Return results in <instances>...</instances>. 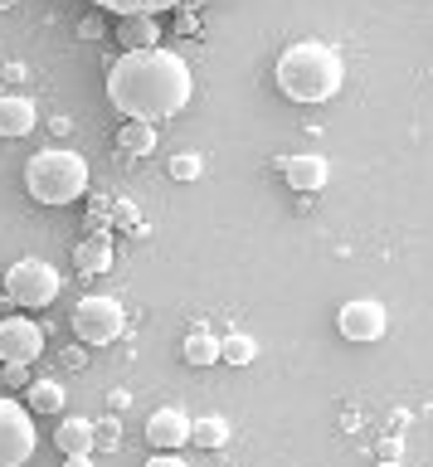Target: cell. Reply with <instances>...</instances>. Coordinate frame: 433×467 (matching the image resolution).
<instances>
[{"mask_svg": "<svg viewBox=\"0 0 433 467\" xmlns=\"http://www.w3.org/2000/svg\"><path fill=\"white\" fill-rule=\"evenodd\" d=\"M195 93L191 64L176 49H127L108 68V98L122 117L156 122V117H176Z\"/></svg>", "mask_w": 433, "mask_h": 467, "instance_id": "6da1fadb", "label": "cell"}, {"mask_svg": "<svg viewBox=\"0 0 433 467\" xmlns=\"http://www.w3.org/2000/svg\"><path fill=\"white\" fill-rule=\"evenodd\" d=\"M273 78H278V93L287 102H326L341 93L345 83V58L322 39H302V44H287L273 64Z\"/></svg>", "mask_w": 433, "mask_h": 467, "instance_id": "7a4b0ae2", "label": "cell"}, {"mask_svg": "<svg viewBox=\"0 0 433 467\" xmlns=\"http://www.w3.org/2000/svg\"><path fill=\"white\" fill-rule=\"evenodd\" d=\"M25 190L35 204H74L88 195V161L68 146H49L25 161Z\"/></svg>", "mask_w": 433, "mask_h": 467, "instance_id": "3957f363", "label": "cell"}, {"mask_svg": "<svg viewBox=\"0 0 433 467\" xmlns=\"http://www.w3.org/2000/svg\"><path fill=\"white\" fill-rule=\"evenodd\" d=\"M64 292V277L54 263L45 258H20L15 268L5 273V297L15 306H30V312H39V306H49L54 297Z\"/></svg>", "mask_w": 433, "mask_h": 467, "instance_id": "277c9868", "label": "cell"}, {"mask_svg": "<svg viewBox=\"0 0 433 467\" xmlns=\"http://www.w3.org/2000/svg\"><path fill=\"white\" fill-rule=\"evenodd\" d=\"M122 331H127V312H122L118 297H108V292H88V297H78V306H74V336L83 346H112Z\"/></svg>", "mask_w": 433, "mask_h": 467, "instance_id": "5b68a950", "label": "cell"}, {"mask_svg": "<svg viewBox=\"0 0 433 467\" xmlns=\"http://www.w3.org/2000/svg\"><path fill=\"white\" fill-rule=\"evenodd\" d=\"M39 448L35 414L15 400H0V467H25Z\"/></svg>", "mask_w": 433, "mask_h": 467, "instance_id": "8992f818", "label": "cell"}, {"mask_svg": "<svg viewBox=\"0 0 433 467\" xmlns=\"http://www.w3.org/2000/svg\"><path fill=\"white\" fill-rule=\"evenodd\" d=\"M336 331L345 336V341H360V346L380 341V336L389 331V306L375 302V297H351V302H341Z\"/></svg>", "mask_w": 433, "mask_h": 467, "instance_id": "52a82bcc", "label": "cell"}, {"mask_svg": "<svg viewBox=\"0 0 433 467\" xmlns=\"http://www.w3.org/2000/svg\"><path fill=\"white\" fill-rule=\"evenodd\" d=\"M45 350V327L30 317H5L0 321V365H30Z\"/></svg>", "mask_w": 433, "mask_h": 467, "instance_id": "ba28073f", "label": "cell"}, {"mask_svg": "<svg viewBox=\"0 0 433 467\" xmlns=\"http://www.w3.org/2000/svg\"><path fill=\"white\" fill-rule=\"evenodd\" d=\"M147 443L156 452H176L191 443V414L185 409H156V414L147 419Z\"/></svg>", "mask_w": 433, "mask_h": 467, "instance_id": "9c48e42d", "label": "cell"}, {"mask_svg": "<svg viewBox=\"0 0 433 467\" xmlns=\"http://www.w3.org/2000/svg\"><path fill=\"white\" fill-rule=\"evenodd\" d=\"M331 175V161L322 151H302V156H287L283 161V181L297 190V195H316Z\"/></svg>", "mask_w": 433, "mask_h": 467, "instance_id": "30bf717a", "label": "cell"}, {"mask_svg": "<svg viewBox=\"0 0 433 467\" xmlns=\"http://www.w3.org/2000/svg\"><path fill=\"white\" fill-rule=\"evenodd\" d=\"M35 127H39L35 98H25V93H5V98H0V137H30Z\"/></svg>", "mask_w": 433, "mask_h": 467, "instance_id": "8fae6325", "label": "cell"}, {"mask_svg": "<svg viewBox=\"0 0 433 467\" xmlns=\"http://www.w3.org/2000/svg\"><path fill=\"white\" fill-rule=\"evenodd\" d=\"M74 268H78L83 277L112 273V244H108V234H93V239L74 244Z\"/></svg>", "mask_w": 433, "mask_h": 467, "instance_id": "7c38bea8", "label": "cell"}, {"mask_svg": "<svg viewBox=\"0 0 433 467\" xmlns=\"http://www.w3.org/2000/svg\"><path fill=\"white\" fill-rule=\"evenodd\" d=\"M118 39L127 49H156V39H161V20L156 15H122L118 20Z\"/></svg>", "mask_w": 433, "mask_h": 467, "instance_id": "4fadbf2b", "label": "cell"}, {"mask_svg": "<svg viewBox=\"0 0 433 467\" xmlns=\"http://www.w3.org/2000/svg\"><path fill=\"white\" fill-rule=\"evenodd\" d=\"M54 448H59L64 458L93 452V419H59V429H54Z\"/></svg>", "mask_w": 433, "mask_h": 467, "instance_id": "5bb4252c", "label": "cell"}, {"mask_svg": "<svg viewBox=\"0 0 433 467\" xmlns=\"http://www.w3.org/2000/svg\"><path fill=\"white\" fill-rule=\"evenodd\" d=\"M25 409L30 414H64V385L59 379H30L25 385Z\"/></svg>", "mask_w": 433, "mask_h": 467, "instance_id": "9a60e30c", "label": "cell"}, {"mask_svg": "<svg viewBox=\"0 0 433 467\" xmlns=\"http://www.w3.org/2000/svg\"><path fill=\"white\" fill-rule=\"evenodd\" d=\"M118 146L127 156H151L156 151V122H137V117H127L122 131H118Z\"/></svg>", "mask_w": 433, "mask_h": 467, "instance_id": "2e32d148", "label": "cell"}, {"mask_svg": "<svg viewBox=\"0 0 433 467\" xmlns=\"http://www.w3.org/2000/svg\"><path fill=\"white\" fill-rule=\"evenodd\" d=\"M98 10L108 15H161V10H180V5H195V0H93Z\"/></svg>", "mask_w": 433, "mask_h": 467, "instance_id": "e0dca14e", "label": "cell"}, {"mask_svg": "<svg viewBox=\"0 0 433 467\" xmlns=\"http://www.w3.org/2000/svg\"><path fill=\"white\" fill-rule=\"evenodd\" d=\"M180 356H185V365H200V370H205V365L220 360V336H210L205 327L191 331V336L180 341Z\"/></svg>", "mask_w": 433, "mask_h": 467, "instance_id": "ac0fdd59", "label": "cell"}, {"mask_svg": "<svg viewBox=\"0 0 433 467\" xmlns=\"http://www.w3.org/2000/svg\"><path fill=\"white\" fill-rule=\"evenodd\" d=\"M191 443H195V448H224V443H229V423H224L220 414L191 419Z\"/></svg>", "mask_w": 433, "mask_h": 467, "instance_id": "d6986e66", "label": "cell"}, {"mask_svg": "<svg viewBox=\"0 0 433 467\" xmlns=\"http://www.w3.org/2000/svg\"><path fill=\"white\" fill-rule=\"evenodd\" d=\"M253 356H258V346H253V336H224L220 341V360H229V365H253Z\"/></svg>", "mask_w": 433, "mask_h": 467, "instance_id": "ffe728a7", "label": "cell"}, {"mask_svg": "<svg viewBox=\"0 0 433 467\" xmlns=\"http://www.w3.org/2000/svg\"><path fill=\"white\" fill-rule=\"evenodd\" d=\"M200 171H205V161H200L195 151L170 156V175H176V181H200Z\"/></svg>", "mask_w": 433, "mask_h": 467, "instance_id": "44dd1931", "label": "cell"}, {"mask_svg": "<svg viewBox=\"0 0 433 467\" xmlns=\"http://www.w3.org/2000/svg\"><path fill=\"white\" fill-rule=\"evenodd\" d=\"M103 443V448H122V429H118V419H103V423H93V448Z\"/></svg>", "mask_w": 433, "mask_h": 467, "instance_id": "7402d4cb", "label": "cell"}, {"mask_svg": "<svg viewBox=\"0 0 433 467\" xmlns=\"http://www.w3.org/2000/svg\"><path fill=\"white\" fill-rule=\"evenodd\" d=\"M0 375H5V385H15V389L30 385V365H0Z\"/></svg>", "mask_w": 433, "mask_h": 467, "instance_id": "603a6c76", "label": "cell"}, {"mask_svg": "<svg viewBox=\"0 0 433 467\" xmlns=\"http://www.w3.org/2000/svg\"><path fill=\"white\" fill-rule=\"evenodd\" d=\"M141 467H191V462H185L180 452H151V458L141 462Z\"/></svg>", "mask_w": 433, "mask_h": 467, "instance_id": "cb8c5ba5", "label": "cell"}, {"mask_svg": "<svg viewBox=\"0 0 433 467\" xmlns=\"http://www.w3.org/2000/svg\"><path fill=\"white\" fill-rule=\"evenodd\" d=\"M78 29H83V39H98V35H103V20H83Z\"/></svg>", "mask_w": 433, "mask_h": 467, "instance_id": "d4e9b609", "label": "cell"}, {"mask_svg": "<svg viewBox=\"0 0 433 467\" xmlns=\"http://www.w3.org/2000/svg\"><path fill=\"white\" fill-rule=\"evenodd\" d=\"M64 360H68V365H74V370H78V365H88V350H78V346H74V350H68Z\"/></svg>", "mask_w": 433, "mask_h": 467, "instance_id": "484cf974", "label": "cell"}, {"mask_svg": "<svg viewBox=\"0 0 433 467\" xmlns=\"http://www.w3.org/2000/svg\"><path fill=\"white\" fill-rule=\"evenodd\" d=\"M64 467H93V458H88V452H78V458H64Z\"/></svg>", "mask_w": 433, "mask_h": 467, "instance_id": "4316f807", "label": "cell"}, {"mask_svg": "<svg viewBox=\"0 0 433 467\" xmlns=\"http://www.w3.org/2000/svg\"><path fill=\"white\" fill-rule=\"evenodd\" d=\"M375 467H399V462H395V458H385V462H375Z\"/></svg>", "mask_w": 433, "mask_h": 467, "instance_id": "83f0119b", "label": "cell"}, {"mask_svg": "<svg viewBox=\"0 0 433 467\" xmlns=\"http://www.w3.org/2000/svg\"><path fill=\"white\" fill-rule=\"evenodd\" d=\"M10 5H20V0H0V10H10Z\"/></svg>", "mask_w": 433, "mask_h": 467, "instance_id": "f1b7e54d", "label": "cell"}]
</instances>
